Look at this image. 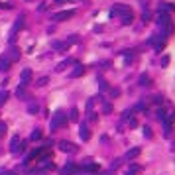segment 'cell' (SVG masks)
<instances>
[{
	"mask_svg": "<svg viewBox=\"0 0 175 175\" xmlns=\"http://www.w3.org/2000/svg\"><path fill=\"white\" fill-rule=\"evenodd\" d=\"M156 22H157V26H160V30H161V36L167 39V37L173 34V22H171V18H169V14L167 12H160Z\"/></svg>",
	"mask_w": 175,
	"mask_h": 175,
	"instance_id": "1",
	"label": "cell"
},
{
	"mask_svg": "<svg viewBox=\"0 0 175 175\" xmlns=\"http://www.w3.org/2000/svg\"><path fill=\"white\" fill-rule=\"evenodd\" d=\"M110 16H120V20H122V24H124V26L132 24V20H134V14H132V10H130L128 6H124V4H118V6H112Z\"/></svg>",
	"mask_w": 175,
	"mask_h": 175,
	"instance_id": "2",
	"label": "cell"
},
{
	"mask_svg": "<svg viewBox=\"0 0 175 175\" xmlns=\"http://www.w3.org/2000/svg\"><path fill=\"white\" fill-rule=\"evenodd\" d=\"M67 124V112L65 110H55V114L51 116V120H49V130L55 132L57 128L65 126Z\"/></svg>",
	"mask_w": 175,
	"mask_h": 175,
	"instance_id": "3",
	"label": "cell"
},
{
	"mask_svg": "<svg viewBox=\"0 0 175 175\" xmlns=\"http://www.w3.org/2000/svg\"><path fill=\"white\" fill-rule=\"evenodd\" d=\"M24 148H26V142L20 140V136H12V140H10V152L12 153H18V152H24Z\"/></svg>",
	"mask_w": 175,
	"mask_h": 175,
	"instance_id": "4",
	"label": "cell"
},
{
	"mask_svg": "<svg viewBox=\"0 0 175 175\" xmlns=\"http://www.w3.org/2000/svg\"><path fill=\"white\" fill-rule=\"evenodd\" d=\"M75 16V10H61V12H55V14H51V20H55V22H63V20H69Z\"/></svg>",
	"mask_w": 175,
	"mask_h": 175,
	"instance_id": "5",
	"label": "cell"
},
{
	"mask_svg": "<svg viewBox=\"0 0 175 175\" xmlns=\"http://www.w3.org/2000/svg\"><path fill=\"white\" fill-rule=\"evenodd\" d=\"M148 41L156 47V51H161V49L165 47V37H161V36H152Z\"/></svg>",
	"mask_w": 175,
	"mask_h": 175,
	"instance_id": "6",
	"label": "cell"
},
{
	"mask_svg": "<svg viewBox=\"0 0 175 175\" xmlns=\"http://www.w3.org/2000/svg\"><path fill=\"white\" fill-rule=\"evenodd\" d=\"M59 149L61 152H65V153H77L79 152V148L75 144H71V142H59Z\"/></svg>",
	"mask_w": 175,
	"mask_h": 175,
	"instance_id": "7",
	"label": "cell"
},
{
	"mask_svg": "<svg viewBox=\"0 0 175 175\" xmlns=\"http://www.w3.org/2000/svg\"><path fill=\"white\" fill-rule=\"evenodd\" d=\"M30 81H32V69H24L22 75H20V87L26 89V87L30 85Z\"/></svg>",
	"mask_w": 175,
	"mask_h": 175,
	"instance_id": "8",
	"label": "cell"
},
{
	"mask_svg": "<svg viewBox=\"0 0 175 175\" xmlns=\"http://www.w3.org/2000/svg\"><path fill=\"white\" fill-rule=\"evenodd\" d=\"M98 169H101V167H98V163H91V161H85V163H83L81 165V167H79V171H87V173H94V171H98Z\"/></svg>",
	"mask_w": 175,
	"mask_h": 175,
	"instance_id": "9",
	"label": "cell"
},
{
	"mask_svg": "<svg viewBox=\"0 0 175 175\" xmlns=\"http://www.w3.org/2000/svg\"><path fill=\"white\" fill-rule=\"evenodd\" d=\"M77 171H79V167L73 163V161H69V163H65L63 167H61V173L63 175H71V173H77Z\"/></svg>",
	"mask_w": 175,
	"mask_h": 175,
	"instance_id": "10",
	"label": "cell"
},
{
	"mask_svg": "<svg viewBox=\"0 0 175 175\" xmlns=\"http://www.w3.org/2000/svg\"><path fill=\"white\" fill-rule=\"evenodd\" d=\"M79 136H81V140H83V142L91 140V130L87 128V124H81V126H79Z\"/></svg>",
	"mask_w": 175,
	"mask_h": 175,
	"instance_id": "11",
	"label": "cell"
},
{
	"mask_svg": "<svg viewBox=\"0 0 175 175\" xmlns=\"http://www.w3.org/2000/svg\"><path fill=\"white\" fill-rule=\"evenodd\" d=\"M6 59H8V61H18V59H20V49H18V47H10Z\"/></svg>",
	"mask_w": 175,
	"mask_h": 175,
	"instance_id": "12",
	"label": "cell"
},
{
	"mask_svg": "<svg viewBox=\"0 0 175 175\" xmlns=\"http://www.w3.org/2000/svg\"><path fill=\"white\" fill-rule=\"evenodd\" d=\"M83 73H85V67H83V65H79V63H75V69L71 71V79H77V77H81Z\"/></svg>",
	"mask_w": 175,
	"mask_h": 175,
	"instance_id": "13",
	"label": "cell"
},
{
	"mask_svg": "<svg viewBox=\"0 0 175 175\" xmlns=\"http://www.w3.org/2000/svg\"><path fill=\"white\" fill-rule=\"evenodd\" d=\"M22 28H24V14L20 16L18 20H16V24H14V28H12V32H10V34H14V36H16V32H18V30H22Z\"/></svg>",
	"mask_w": 175,
	"mask_h": 175,
	"instance_id": "14",
	"label": "cell"
},
{
	"mask_svg": "<svg viewBox=\"0 0 175 175\" xmlns=\"http://www.w3.org/2000/svg\"><path fill=\"white\" fill-rule=\"evenodd\" d=\"M140 152H142L140 148H132V149H128V152H126V160H136V157L140 156Z\"/></svg>",
	"mask_w": 175,
	"mask_h": 175,
	"instance_id": "15",
	"label": "cell"
},
{
	"mask_svg": "<svg viewBox=\"0 0 175 175\" xmlns=\"http://www.w3.org/2000/svg\"><path fill=\"white\" fill-rule=\"evenodd\" d=\"M160 12H175V4L161 2V4H160Z\"/></svg>",
	"mask_w": 175,
	"mask_h": 175,
	"instance_id": "16",
	"label": "cell"
},
{
	"mask_svg": "<svg viewBox=\"0 0 175 175\" xmlns=\"http://www.w3.org/2000/svg\"><path fill=\"white\" fill-rule=\"evenodd\" d=\"M0 71H2V73L10 71V61H8L6 57H2V59H0Z\"/></svg>",
	"mask_w": 175,
	"mask_h": 175,
	"instance_id": "17",
	"label": "cell"
},
{
	"mask_svg": "<svg viewBox=\"0 0 175 175\" xmlns=\"http://www.w3.org/2000/svg\"><path fill=\"white\" fill-rule=\"evenodd\" d=\"M140 171H142L140 165H130V167H128V171H126V175H138Z\"/></svg>",
	"mask_w": 175,
	"mask_h": 175,
	"instance_id": "18",
	"label": "cell"
},
{
	"mask_svg": "<svg viewBox=\"0 0 175 175\" xmlns=\"http://www.w3.org/2000/svg\"><path fill=\"white\" fill-rule=\"evenodd\" d=\"M140 85H142V87H149V85H152L148 75H140Z\"/></svg>",
	"mask_w": 175,
	"mask_h": 175,
	"instance_id": "19",
	"label": "cell"
},
{
	"mask_svg": "<svg viewBox=\"0 0 175 175\" xmlns=\"http://www.w3.org/2000/svg\"><path fill=\"white\" fill-rule=\"evenodd\" d=\"M69 120H73V122H75V120H79V110H77V108H71V112H69Z\"/></svg>",
	"mask_w": 175,
	"mask_h": 175,
	"instance_id": "20",
	"label": "cell"
},
{
	"mask_svg": "<svg viewBox=\"0 0 175 175\" xmlns=\"http://www.w3.org/2000/svg\"><path fill=\"white\" fill-rule=\"evenodd\" d=\"M30 140H41V130L39 128H36V130L30 134Z\"/></svg>",
	"mask_w": 175,
	"mask_h": 175,
	"instance_id": "21",
	"label": "cell"
},
{
	"mask_svg": "<svg viewBox=\"0 0 175 175\" xmlns=\"http://www.w3.org/2000/svg\"><path fill=\"white\" fill-rule=\"evenodd\" d=\"M8 97H10V94H8V91H0V106L8 101Z\"/></svg>",
	"mask_w": 175,
	"mask_h": 175,
	"instance_id": "22",
	"label": "cell"
},
{
	"mask_svg": "<svg viewBox=\"0 0 175 175\" xmlns=\"http://www.w3.org/2000/svg\"><path fill=\"white\" fill-rule=\"evenodd\" d=\"M37 110H39V106H37V102H30V106H28V112H30V114H36Z\"/></svg>",
	"mask_w": 175,
	"mask_h": 175,
	"instance_id": "23",
	"label": "cell"
},
{
	"mask_svg": "<svg viewBox=\"0 0 175 175\" xmlns=\"http://www.w3.org/2000/svg\"><path fill=\"white\" fill-rule=\"evenodd\" d=\"M16 94H18V98H24V101H26V89H24V87H18V91H16Z\"/></svg>",
	"mask_w": 175,
	"mask_h": 175,
	"instance_id": "24",
	"label": "cell"
},
{
	"mask_svg": "<svg viewBox=\"0 0 175 175\" xmlns=\"http://www.w3.org/2000/svg\"><path fill=\"white\" fill-rule=\"evenodd\" d=\"M69 63H77V61H75V59H67V61H63V63H59V67H57V71H63V69L67 67Z\"/></svg>",
	"mask_w": 175,
	"mask_h": 175,
	"instance_id": "25",
	"label": "cell"
},
{
	"mask_svg": "<svg viewBox=\"0 0 175 175\" xmlns=\"http://www.w3.org/2000/svg\"><path fill=\"white\" fill-rule=\"evenodd\" d=\"M102 108H105V114H110V112H112V106H110V102H106L105 98H102Z\"/></svg>",
	"mask_w": 175,
	"mask_h": 175,
	"instance_id": "26",
	"label": "cell"
},
{
	"mask_svg": "<svg viewBox=\"0 0 175 175\" xmlns=\"http://www.w3.org/2000/svg\"><path fill=\"white\" fill-rule=\"evenodd\" d=\"M45 83H47V77H41V79H37V83H36V85H37V87H43Z\"/></svg>",
	"mask_w": 175,
	"mask_h": 175,
	"instance_id": "27",
	"label": "cell"
},
{
	"mask_svg": "<svg viewBox=\"0 0 175 175\" xmlns=\"http://www.w3.org/2000/svg\"><path fill=\"white\" fill-rule=\"evenodd\" d=\"M144 136H146V138H152V128L146 126V128H144Z\"/></svg>",
	"mask_w": 175,
	"mask_h": 175,
	"instance_id": "28",
	"label": "cell"
},
{
	"mask_svg": "<svg viewBox=\"0 0 175 175\" xmlns=\"http://www.w3.org/2000/svg\"><path fill=\"white\" fill-rule=\"evenodd\" d=\"M142 20H144V24H146V22H149V12H148V10L144 12V16H142Z\"/></svg>",
	"mask_w": 175,
	"mask_h": 175,
	"instance_id": "29",
	"label": "cell"
},
{
	"mask_svg": "<svg viewBox=\"0 0 175 175\" xmlns=\"http://www.w3.org/2000/svg\"><path fill=\"white\" fill-rule=\"evenodd\" d=\"M169 63V57L167 55H163V57H161V65H163V67H165V65H167Z\"/></svg>",
	"mask_w": 175,
	"mask_h": 175,
	"instance_id": "30",
	"label": "cell"
},
{
	"mask_svg": "<svg viewBox=\"0 0 175 175\" xmlns=\"http://www.w3.org/2000/svg\"><path fill=\"white\" fill-rule=\"evenodd\" d=\"M110 94H112V97H118V94H120V89H112Z\"/></svg>",
	"mask_w": 175,
	"mask_h": 175,
	"instance_id": "31",
	"label": "cell"
},
{
	"mask_svg": "<svg viewBox=\"0 0 175 175\" xmlns=\"http://www.w3.org/2000/svg\"><path fill=\"white\" fill-rule=\"evenodd\" d=\"M2 132H6V124H4L2 120H0V134H2Z\"/></svg>",
	"mask_w": 175,
	"mask_h": 175,
	"instance_id": "32",
	"label": "cell"
},
{
	"mask_svg": "<svg viewBox=\"0 0 175 175\" xmlns=\"http://www.w3.org/2000/svg\"><path fill=\"white\" fill-rule=\"evenodd\" d=\"M153 101H156V105H161V102H163V97H156Z\"/></svg>",
	"mask_w": 175,
	"mask_h": 175,
	"instance_id": "33",
	"label": "cell"
},
{
	"mask_svg": "<svg viewBox=\"0 0 175 175\" xmlns=\"http://www.w3.org/2000/svg\"><path fill=\"white\" fill-rule=\"evenodd\" d=\"M118 165H120V160H114V161H112V169H116Z\"/></svg>",
	"mask_w": 175,
	"mask_h": 175,
	"instance_id": "34",
	"label": "cell"
},
{
	"mask_svg": "<svg viewBox=\"0 0 175 175\" xmlns=\"http://www.w3.org/2000/svg\"><path fill=\"white\" fill-rule=\"evenodd\" d=\"M0 175H16L14 171H4V169H2V171H0Z\"/></svg>",
	"mask_w": 175,
	"mask_h": 175,
	"instance_id": "35",
	"label": "cell"
},
{
	"mask_svg": "<svg viewBox=\"0 0 175 175\" xmlns=\"http://www.w3.org/2000/svg\"><path fill=\"white\" fill-rule=\"evenodd\" d=\"M169 120H171V122H173V120H175V110L171 112V116H169Z\"/></svg>",
	"mask_w": 175,
	"mask_h": 175,
	"instance_id": "36",
	"label": "cell"
},
{
	"mask_svg": "<svg viewBox=\"0 0 175 175\" xmlns=\"http://www.w3.org/2000/svg\"><path fill=\"white\" fill-rule=\"evenodd\" d=\"M0 8H6V10H8V8H10V4H0Z\"/></svg>",
	"mask_w": 175,
	"mask_h": 175,
	"instance_id": "37",
	"label": "cell"
},
{
	"mask_svg": "<svg viewBox=\"0 0 175 175\" xmlns=\"http://www.w3.org/2000/svg\"><path fill=\"white\" fill-rule=\"evenodd\" d=\"M81 175H83V173H81ZM85 175H89V173H85Z\"/></svg>",
	"mask_w": 175,
	"mask_h": 175,
	"instance_id": "38",
	"label": "cell"
}]
</instances>
